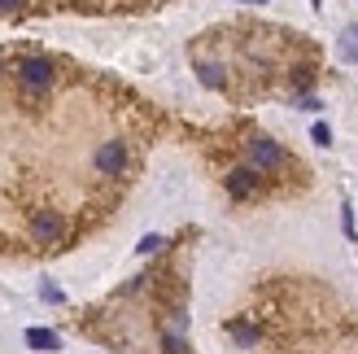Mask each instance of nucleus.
I'll return each mask as SVG.
<instances>
[{
    "instance_id": "5",
    "label": "nucleus",
    "mask_w": 358,
    "mask_h": 354,
    "mask_svg": "<svg viewBox=\"0 0 358 354\" xmlns=\"http://www.w3.org/2000/svg\"><path fill=\"white\" fill-rule=\"evenodd\" d=\"M227 192L231 197H254L258 192V167H236L227 175Z\"/></svg>"
},
{
    "instance_id": "11",
    "label": "nucleus",
    "mask_w": 358,
    "mask_h": 354,
    "mask_svg": "<svg viewBox=\"0 0 358 354\" xmlns=\"http://www.w3.org/2000/svg\"><path fill=\"white\" fill-rule=\"evenodd\" d=\"M310 140H315L319 149H328V145H332V132L324 127V122H315V132H310Z\"/></svg>"
},
{
    "instance_id": "8",
    "label": "nucleus",
    "mask_w": 358,
    "mask_h": 354,
    "mask_svg": "<svg viewBox=\"0 0 358 354\" xmlns=\"http://www.w3.org/2000/svg\"><path fill=\"white\" fill-rule=\"evenodd\" d=\"M196 75H201V83H206V87H227V79L219 75V66H210V62L196 66Z\"/></svg>"
},
{
    "instance_id": "14",
    "label": "nucleus",
    "mask_w": 358,
    "mask_h": 354,
    "mask_svg": "<svg viewBox=\"0 0 358 354\" xmlns=\"http://www.w3.org/2000/svg\"><path fill=\"white\" fill-rule=\"evenodd\" d=\"M17 5H22V0H0V13H13Z\"/></svg>"
},
{
    "instance_id": "12",
    "label": "nucleus",
    "mask_w": 358,
    "mask_h": 354,
    "mask_svg": "<svg viewBox=\"0 0 358 354\" xmlns=\"http://www.w3.org/2000/svg\"><path fill=\"white\" fill-rule=\"evenodd\" d=\"M162 245H166V241H162V236L153 232V236H145V241H140L136 250H140V254H157V250H162Z\"/></svg>"
},
{
    "instance_id": "3",
    "label": "nucleus",
    "mask_w": 358,
    "mask_h": 354,
    "mask_svg": "<svg viewBox=\"0 0 358 354\" xmlns=\"http://www.w3.org/2000/svg\"><path fill=\"white\" fill-rule=\"evenodd\" d=\"M127 162H131V153H127L122 140H105V145L96 149V171L101 175H122V171H127Z\"/></svg>"
},
{
    "instance_id": "13",
    "label": "nucleus",
    "mask_w": 358,
    "mask_h": 354,
    "mask_svg": "<svg viewBox=\"0 0 358 354\" xmlns=\"http://www.w3.org/2000/svg\"><path fill=\"white\" fill-rule=\"evenodd\" d=\"M40 297H44V302H66V297H62V289H57V285H44V289H40Z\"/></svg>"
},
{
    "instance_id": "6",
    "label": "nucleus",
    "mask_w": 358,
    "mask_h": 354,
    "mask_svg": "<svg viewBox=\"0 0 358 354\" xmlns=\"http://www.w3.org/2000/svg\"><path fill=\"white\" fill-rule=\"evenodd\" d=\"M27 346L35 354H52V350H62V337L52 328H27Z\"/></svg>"
},
{
    "instance_id": "1",
    "label": "nucleus",
    "mask_w": 358,
    "mask_h": 354,
    "mask_svg": "<svg viewBox=\"0 0 358 354\" xmlns=\"http://www.w3.org/2000/svg\"><path fill=\"white\" fill-rule=\"evenodd\" d=\"M52 62H44V57H27V62H17V83L27 87V92H48L52 87Z\"/></svg>"
},
{
    "instance_id": "7",
    "label": "nucleus",
    "mask_w": 358,
    "mask_h": 354,
    "mask_svg": "<svg viewBox=\"0 0 358 354\" xmlns=\"http://www.w3.org/2000/svg\"><path fill=\"white\" fill-rule=\"evenodd\" d=\"M162 350H166V354H188V341H184V332H175V328H162Z\"/></svg>"
},
{
    "instance_id": "9",
    "label": "nucleus",
    "mask_w": 358,
    "mask_h": 354,
    "mask_svg": "<svg viewBox=\"0 0 358 354\" xmlns=\"http://www.w3.org/2000/svg\"><path fill=\"white\" fill-rule=\"evenodd\" d=\"M341 57H345V62H358V27H350V31L341 35Z\"/></svg>"
},
{
    "instance_id": "4",
    "label": "nucleus",
    "mask_w": 358,
    "mask_h": 354,
    "mask_svg": "<svg viewBox=\"0 0 358 354\" xmlns=\"http://www.w3.org/2000/svg\"><path fill=\"white\" fill-rule=\"evenodd\" d=\"M31 236L40 245H57L66 236V219L57 215V210H40V215L31 219Z\"/></svg>"
},
{
    "instance_id": "2",
    "label": "nucleus",
    "mask_w": 358,
    "mask_h": 354,
    "mask_svg": "<svg viewBox=\"0 0 358 354\" xmlns=\"http://www.w3.org/2000/svg\"><path fill=\"white\" fill-rule=\"evenodd\" d=\"M249 157H254L258 171H280L284 162H289V153H284L271 136H254V140H249Z\"/></svg>"
},
{
    "instance_id": "10",
    "label": "nucleus",
    "mask_w": 358,
    "mask_h": 354,
    "mask_svg": "<svg viewBox=\"0 0 358 354\" xmlns=\"http://www.w3.org/2000/svg\"><path fill=\"white\" fill-rule=\"evenodd\" d=\"M231 337H236L241 346H254V341H258V328H249V324H231Z\"/></svg>"
}]
</instances>
